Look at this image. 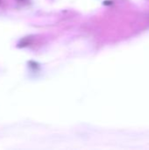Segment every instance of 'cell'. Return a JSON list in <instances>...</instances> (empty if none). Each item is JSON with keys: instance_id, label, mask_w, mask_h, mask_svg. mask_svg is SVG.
I'll list each match as a JSON object with an SVG mask.
<instances>
[{"instance_id": "1", "label": "cell", "mask_w": 149, "mask_h": 150, "mask_svg": "<svg viewBox=\"0 0 149 150\" xmlns=\"http://www.w3.org/2000/svg\"><path fill=\"white\" fill-rule=\"evenodd\" d=\"M18 1H19V2H22V3H25V2H27L28 0H18Z\"/></svg>"}]
</instances>
